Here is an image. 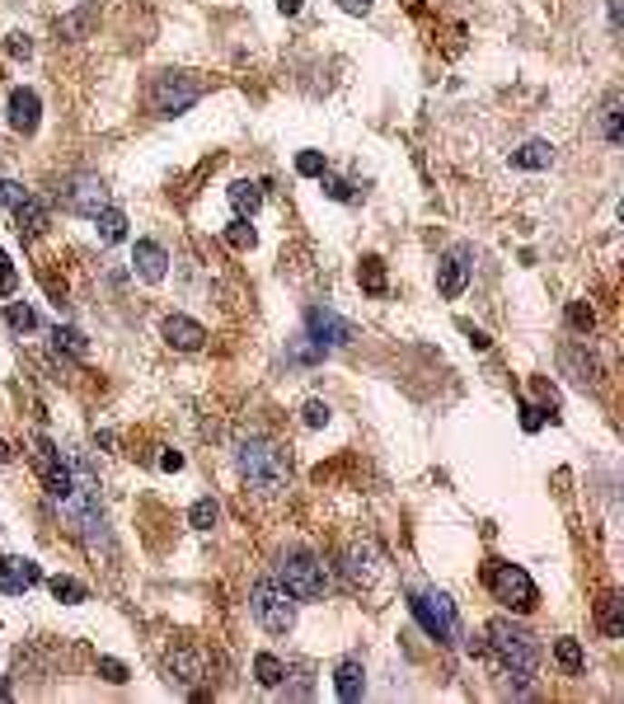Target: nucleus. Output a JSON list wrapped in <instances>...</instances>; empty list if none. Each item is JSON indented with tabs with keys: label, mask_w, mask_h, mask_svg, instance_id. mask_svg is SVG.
<instances>
[{
	"label": "nucleus",
	"mask_w": 624,
	"mask_h": 704,
	"mask_svg": "<svg viewBox=\"0 0 624 704\" xmlns=\"http://www.w3.org/2000/svg\"><path fill=\"white\" fill-rule=\"evenodd\" d=\"M488 653L498 658V667L502 671H512L517 681H531V676L540 671V639L526 630V625H517L512 615H498V620H488Z\"/></svg>",
	"instance_id": "1"
},
{
	"label": "nucleus",
	"mask_w": 624,
	"mask_h": 704,
	"mask_svg": "<svg viewBox=\"0 0 624 704\" xmlns=\"http://www.w3.org/2000/svg\"><path fill=\"white\" fill-rule=\"evenodd\" d=\"M235 460H239V474L249 479V489H258V494H282L291 479L287 451L268 437H239Z\"/></svg>",
	"instance_id": "2"
},
{
	"label": "nucleus",
	"mask_w": 624,
	"mask_h": 704,
	"mask_svg": "<svg viewBox=\"0 0 624 704\" xmlns=\"http://www.w3.org/2000/svg\"><path fill=\"white\" fill-rule=\"evenodd\" d=\"M278 582L291 592L296 601H319L324 587H329V578H324V563L306 550H291L278 559Z\"/></svg>",
	"instance_id": "3"
},
{
	"label": "nucleus",
	"mask_w": 624,
	"mask_h": 704,
	"mask_svg": "<svg viewBox=\"0 0 624 704\" xmlns=\"http://www.w3.org/2000/svg\"><path fill=\"white\" fill-rule=\"evenodd\" d=\"M483 582H488V592H493V601L522 611V615L535 611V601H540V592H535V582H531V573L522 563H488Z\"/></svg>",
	"instance_id": "4"
},
{
	"label": "nucleus",
	"mask_w": 624,
	"mask_h": 704,
	"mask_svg": "<svg viewBox=\"0 0 624 704\" xmlns=\"http://www.w3.org/2000/svg\"><path fill=\"white\" fill-rule=\"evenodd\" d=\"M202 94H207L202 80L165 71V75H155V85H151V113H155V118H179V113H188V108H193Z\"/></svg>",
	"instance_id": "5"
},
{
	"label": "nucleus",
	"mask_w": 624,
	"mask_h": 704,
	"mask_svg": "<svg viewBox=\"0 0 624 704\" xmlns=\"http://www.w3.org/2000/svg\"><path fill=\"white\" fill-rule=\"evenodd\" d=\"M249 606H254V620H258L268 634H291V625H296V597H291L282 582H254Z\"/></svg>",
	"instance_id": "6"
},
{
	"label": "nucleus",
	"mask_w": 624,
	"mask_h": 704,
	"mask_svg": "<svg viewBox=\"0 0 624 704\" xmlns=\"http://www.w3.org/2000/svg\"><path fill=\"white\" fill-rule=\"evenodd\" d=\"M409 611L437 643H455L460 639V615H455V601L446 597V592H414Z\"/></svg>",
	"instance_id": "7"
},
{
	"label": "nucleus",
	"mask_w": 624,
	"mask_h": 704,
	"mask_svg": "<svg viewBox=\"0 0 624 704\" xmlns=\"http://www.w3.org/2000/svg\"><path fill=\"white\" fill-rule=\"evenodd\" d=\"M57 202H62L71 216H85V221H94V216L108 207V188H103L94 174H71L66 183H57Z\"/></svg>",
	"instance_id": "8"
},
{
	"label": "nucleus",
	"mask_w": 624,
	"mask_h": 704,
	"mask_svg": "<svg viewBox=\"0 0 624 704\" xmlns=\"http://www.w3.org/2000/svg\"><path fill=\"white\" fill-rule=\"evenodd\" d=\"M306 338L329 352V347H347L357 338V329H352L343 315H334L329 306H315V310H306Z\"/></svg>",
	"instance_id": "9"
},
{
	"label": "nucleus",
	"mask_w": 624,
	"mask_h": 704,
	"mask_svg": "<svg viewBox=\"0 0 624 704\" xmlns=\"http://www.w3.org/2000/svg\"><path fill=\"white\" fill-rule=\"evenodd\" d=\"M38 470H43V484H47V498H71V489H75V470L62 460V451L52 446L47 437H38Z\"/></svg>",
	"instance_id": "10"
},
{
	"label": "nucleus",
	"mask_w": 624,
	"mask_h": 704,
	"mask_svg": "<svg viewBox=\"0 0 624 704\" xmlns=\"http://www.w3.org/2000/svg\"><path fill=\"white\" fill-rule=\"evenodd\" d=\"M470 273H474V254H470L465 245H455V249L442 254V263H437V287H442L446 301H455V296L470 287Z\"/></svg>",
	"instance_id": "11"
},
{
	"label": "nucleus",
	"mask_w": 624,
	"mask_h": 704,
	"mask_svg": "<svg viewBox=\"0 0 624 704\" xmlns=\"http://www.w3.org/2000/svg\"><path fill=\"white\" fill-rule=\"evenodd\" d=\"M381 573V550L371 545V540H352L343 550V578L352 587H371V578Z\"/></svg>",
	"instance_id": "12"
},
{
	"label": "nucleus",
	"mask_w": 624,
	"mask_h": 704,
	"mask_svg": "<svg viewBox=\"0 0 624 704\" xmlns=\"http://www.w3.org/2000/svg\"><path fill=\"white\" fill-rule=\"evenodd\" d=\"M43 582V568L34 559H0V592L5 597H24V592H34Z\"/></svg>",
	"instance_id": "13"
},
{
	"label": "nucleus",
	"mask_w": 624,
	"mask_h": 704,
	"mask_svg": "<svg viewBox=\"0 0 624 704\" xmlns=\"http://www.w3.org/2000/svg\"><path fill=\"white\" fill-rule=\"evenodd\" d=\"M132 273H137L141 282H165V273H170V254H165V245H155V240H137L132 245Z\"/></svg>",
	"instance_id": "14"
},
{
	"label": "nucleus",
	"mask_w": 624,
	"mask_h": 704,
	"mask_svg": "<svg viewBox=\"0 0 624 704\" xmlns=\"http://www.w3.org/2000/svg\"><path fill=\"white\" fill-rule=\"evenodd\" d=\"M160 334H165V343L179 347V352H198L207 343V329L198 319H188V315H170L165 324H160Z\"/></svg>",
	"instance_id": "15"
},
{
	"label": "nucleus",
	"mask_w": 624,
	"mask_h": 704,
	"mask_svg": "<svg viewBox=\"0 0 624 704\" xmlns=\"http://www.w3.org/2000/svg\"><path fill=\"white\" fill-rule=\"evenodd\" d=\"M38 118H43V99L34 90H10V127L15 132H38Z\"/></svg>",
	"instance_id": "16"
},
{
	"label": "nucleus",
	"mask_w": 624,
	"mask_h": 704,
	"mask_svg": "<svg viewBox=\"0 0 624 704\" xmlns=\"http://www.w3.org/2000/svg\"><path fill=\"white\" fill-rule=\"evenodd\" d=\"M170 676L179 686H198V681H207V658L198 653V648H174L170 653Z\"/></svg>",
	"instance_id": "17"
},
{
	"label": "nucleus",
	"mask_w": 624,
	"mask_h": 704,
	"mask_svg": "<svg viewBox=\"0 0 624 704\" xmlns=\"http://www.w3.org/2000/svg\"><path fill=\"white\" fill-rule=\"evenodd\" d=\"M334 690H338L343 704H357V699L366 695V671H362L357 658H343V662H338V671H334Z\"/></svg>",
	"instance_id": "18"
},
{
	"label": "nucleus",
	"mask_w": 624,
	"mask_h": 704,
	"mask_svg": "<svg viewBox=\"0 0 624 704\" xmlns=\"http://www.w3.org/2000/svg\"><path fill=\"white\" fill-rule=\"evenodd\" d=\"M559 362H563V371H568V381H573V386H596V357H591V352H582L578 343H568L563 352H559Z\"/></svg>",
	"instance_id": "19"
},
{
	"label": "nucleus",
	"mask_w": 624,
	"mask_h": 704,
	"mask_svg": "<svg viewBox=\"0 0 624 704\" xmlns=\"http://www.w3.org/2000/svg\"><path fill=\"white\" fill-rule=\"evenodd\" d=\"M15 221H19V235H43L47 221H52V216H47V202H38V198L29 193V198L15 207Z\"/></svg>",
	"instance_id": "20"
},
{
	"label": "nucleus",
	"mask_w": 624,
	"mask_h": 704,
	"mask_svg": "<svg viewBox=\"0 0 624 704\" xmlns=\"http://www.w3.org/2000/svg\"><path fill=\"white\" fill-rule=\"evenodd\" d=\"M512 165H517V170H550V165H554V146L535 137V142H526V146L512 151Z\"/></svg>",
	"instance_id": "21"
},
{
	"label": "nucleus",
	"mask_w": 624,
	"mask_h": 704,
	"mask_svg": "<svg viewBox=\"0 0 624 704\" xmlns=\"http://www.w3.org/2000/svg\"><path fill=\"white\" fill-rule=\"evenodd\" d=\"M230 207H235V216H244V221H249V216L263 207V188H258V183H249V179L230 183Z\"/></svg>",
	"instance_id": "22"
},
{
	"label": "nucleus",
	"mask_w": 624,
	"mask_h": 704,
	"mask_svg": "<svg viewBox=\"0 0 624 704\" xmlns=\"http://www.w3.org/2000/svg\"><path fill=\"white\" fill-rule=\"evenodd\" d=\"M94 221H99V240H103V245H122V240H127V216L118 207H103Z\"/></svg>",
	"instance_id": "23"
},
{
	"label": "nucleus",
	"mask_w": 624,
	"mask_h": 704,
	"mask_svg": "<svg viewBox=\"0 0 624 704\" xmlns=\"http://www.w3.org/2000/svg\"><path fill=\"white\" fill-rule=\"evenodd\" d=\"M619 94H610L606 99V108H601V137H606V146H619L624 142V113H619Z\"/></svg>",
	"instance_id": "24"
},
{
	"label": "nucleus",
	"mask_w": 624,
	"mask_h": 704,
	"mask_svg": "<svg viewBox=\"0 0 624 704\" xmlns=\"http://www.w3.org/2000/svg\"><path fill=\"white\" fill-rule=\"evenodd\" d=\"M47 587H52V597H57V601H66V606L90 601V587H85V582H75V578H66V573H57V578H52Z\"/></svg>",
	"instance_id": "25"
},
{
	"label": "nucleus",
	"mask_w": 624,
	"mask_h": 704,
	"mask_svg": "<svg viewBox=\"0 0 624 704\" xmlns=\"http://www.w3.org/2000/svg\"><path fill=\"white\" fill-rule=\"evenodd\" d=\"M357 282H362V291H371V296H385V263L381 259H362V268H357Z\"/></svg>",
	"instance_id": "26"
},
{
	"label": "nucleus",
	"mask_w": 624,
	"mask_h": 704,
	"mask_svg": "<svg viewBox=\"0 0 624 704\" xmlns=\"http://www.w3.org/2000/svg\"><path fill=\"white\" fill-rule=\"evenodd\" d=\"M254 676H258V686H282L287 681V667H282V658H273V653H258L254 658Z\"/></svg>",
	"instance_id": "27"
},
{
	"label": "nucleus",
	"mask_w": 624,
	"mask_h": 704,
	"mask_svg": "<svg viewBox=\"0 0 624 704\" xmlns=\"http://www.w3.org/2000/svg\"><path fill=\"white\" fill-rule=\"evenodd\" d=\"M554 662H559L563 671L578 676L582 662H587V658H582V643H578V639H554Z\"/></svg>",
	"instance_id": "28"
},
{
	"label": "nucleus",
	"mask_w": 624,
	"mask_h": 704,
	"mask_svg": "<svg viewBox=\"0 0 624 704\" xmlns=\"http://www.w3.org/2000/svg\"><path fill=\"white\" fill-rule=\"evenodd\" d=\"M5 324H10L15 334H34V329H38V310L24 306V301H10V306H5Z\"/></svg>",
	"instance_id": "29"
},
{
	"label": "nucleus",
	"mask_w": 624,
	"mask_h": 704,
	"mask_svg": "<svg viewBox=\"0 0 624 704\" xmlns=\"http://www.w3.org/2000/svg\"><path fill=\"white\" fill-rule=\"evenodd\" d=\"M52 343L66 347L71 357H85V352H90V338L80 334V329H71V324H57V329H52Z\"/></svg>",
	"instance_id": "30"
},
{
	"label": "nucleus",
	"mask_w": 624,
	"mask_h": 704,
	"mask_svg": "<svg viewBox=\"0 0 624 704\" xmlns=\"http://www.w3.org/2000/svg\"><path fill=\"white\" fill-rule=\"evenodd\" d=\"M601 630H606L610 639L624 634V601H619V597H606V601H601Z\"/></svg>",
	"instance_id": "31"
},
{
	"label": "nucleus",
	"mask_w": 624,
	"mask_h": 704,
	"mask_svg": "<svg viewBox=\"0 0 624 704\" xmlns=\"http://www.w3.org/2000/svg\"><path fill=\"white\" fill-rule=\"evenodd\" d=\"M254 240H258V235H254V226L244 221V216H235V221L226 226V245L239 249V254H244V249H254Z\"/></svg>",
	"instance_id": "32"
},
{
	"label": "nucleus",
	"mask_w": 624,
	"mask_h": 704,
	"mask_svg": "<svg viewBox=\"0 0 624 704\" xmlns=\"http://www.w3.org/2000/svg\"><path fill=\"white\" fill-rule=\"evenodd\" d=\"M216 517H221V507H216L211 498H198V503H193V512H188V522H193L198 531H211V526H216Z\"/></svg>",
	"instance_id": "33"
},
{
	"label": "nucleus",
	"mask_w": 624,
	"mask_h": 704,
	"mask_svg": "<svg viewBox=\"0 0 624 704\" xmlns=\"http://www.w3.org/2000/svg\"><path fill=\"white\" fill-rule=\"evenodd\" d=\"M57 29H62V34H71V38H85V34L94 29V10L85 5V10H80V15H66V19L57 24Z\"/></svg>",
	"instance_id": "34"
},
{
	"label": "nucleus",
	"mask_w": 624,
	"mask_h": 704,
	"mask_svg": "<svg viewBox=\"0 0 624 704\" xmlns=\"http://www.w3.org/2000/svg\"><path fill=\"white\" fill-rule=\"evenodd\" d=\"M296 174H301V179H324V155L319 151H301V155H296Z\"/></svg>",
	"instance_id": "35"
},
{
	"label": "nucleus",
	"mask_w": 624,
	"mask_h": 704,
	"mask_svg": "<svg viewBox=\"0 0 624 704\" xmlns=\"http://www.w3.org/2000/svg\"><path fill=\"white\" fill-rule=\"evenodd\" d=\"M568 324H573V329H582V334H591V324H596L591 306H587V301H568Z\"/></svg>",
	"instance_id": "36"
},
{
	"label": "nucleus",
	"mask_w": 624,
	"mask_h": 704,
	"mask_svg": "<svg viewBox=\"0 0 624 704\" xmlns=\"http://www.w3.org/2000/svg\"><path fill=\"white\" fill-rule=\"evenodd\" d=\"M24 198H29V188H24V183H15V179H0V207H19Z\"/></svg>",
	"instance_id": "37"
},
{
	"label": "nucleus",
	"mask_w": 624,
	"mask_h": 704,
	"mask_svg": "<svg viewBox=\"0 0 624 704\" xmlns=\"http://www.w3.org/2000/svg\"><path fill=\"white\" fill-rule=\"evenodd\" d=\"M5 52H10L15 62H29V57H34V43H29V34H10V38H5Z\"/></svg>",
	"instance_id": "38"
},
{
	"label": "nucleus",
	"mask_w": 624,
	"mask_h": 704,
	"mask_svg": "<svg viewBox=\"0 0 624 704\" xmlns=\"http://www.w3.org/2000/svg\"><path fill=\"white\" fill-rule=\"evenodd\" d=\"M15 287H19L15 263H10V254H5V249H0V296H15Z\"/></svg>",
	"instance_id": "39"
},
{
	"label": "nucleus",
	"mask_w": 624,
	"mask_h": 704,
	"mask_svg": "<svg viewBox=\"0 0 624 704\" xmlns=\"http://www.w3.org/2000/svg\"><path fill=\"white\" fill-rule=\"evenodd\" d=\"M99 676H103V681H113V686H122L127 681V667L118 658H99Z\"/></svg>",
	"instance_id": "40"
},
{
	"label": "nucleus",
	"mask_w": 624,
	"mask_h": 704,
	"mask_svg": "<svg viewBox=\"0 0 624 704\" xmlns=\"http://www.w3.org/2000/svg\"><path fill=\"white\" fill-rule=\"evenodd\" d=\"M329 414H334V409H329L324 399H310V404H306V427H324V423H329Z\"/></svg>",
	"instance_id": "41"
},
{
	"label": "nucleus",
	"mask_w": 624,
	"mask_h": 704,
	"mask_svg": "<svg viewBox=\"0 0 624 704\" xmlns=\"http://www.w3.org/2000/svg\"><path fill=\"white\" fill-rule=\"evenodd\" d=\"M522 427L526 432H540V427H545V409H535V404L522 399Z\"/></svg>",
	"instance_id": "42"
},
{
	"label": "nucleus",
	"mask_w": 624,
	"mask_h": 704,
	"mask_svg": "<svg viewBox=\"0 0 624 704\" xmlns=\"http://www.w3.org/2000/svg\"><path fill=\"white\" fill-rule=\"evenodd\" d=\"M324 188H329V198H338V202L357 198V193H352V183H343V179H324Z\"/></svg>",
	"instance_id": "43"
},
{
	"label": "nucleus",
	"mask_w": 624,
	"mask_h": 704,
	"mask_svg": "<svg viewBox=\"0 0 624 704\" xmlns=\"http://www.w3.org/2000/svg\"><path fill=\"white\" fill-rule=\"evenodd\" d=\"M338 5H343L347 15H366V10L375 5V0H338Z\"/></svg>",
	"instance_id": "44"
},
{
	"label": "nucleus",
	"mask_w": 624,
	"mask_h": 704,
	"mask_svg": "<svg viewBox=\"0 0 624 704\" xmlns=\"http://www.w3.org/2000/svg\"><path fill=\"white\" fill-rule=\"evenodd\" d=\"M160 470H183V455L179 451H165V455H160Z\"/></svg>",
	"instance_id": "45"
},
{
	"label": "nucleus",
	"mask_w": 624,
	"mask_h": 704,
	"mask_svg": "<svg viewBox=\"0 0 624 704\" xmlns=\"http://www.w3.org/2000/svg\"><path fill=\"white\" fill-rule=\"evenodd\" d=\"M465 334H470V343H474V347H479V352H483V347H488V343H493V338H488V334H483V329H465Z\"/></svg>",
	"instance_id": "46"
},
{
	"label": "nucleus",
	"mask_w": 624,
	"mask_h": 704,
	"mask_svg": "<svg viewBox=\"0 0 624 704\" xmlns=\"http://www.w3.org/2000/svg\"><path fill=\"white\" fill-rule=\"evenodd\" d=\"M301 5H306V0H278L282 15H301Z\"/></svg>",
	"instance_id": "47"
},
{
	"label": "nucleus",
	"mask_w": 624,
	"mask_h": 704,
	"mask_svg": "<svg viewBox=\"0 0 624 704\" xmlns=\"http://www.w3.org/2000/svg\"><path fill=\"white\" fill-rule=\"evenodd\" d=\"M10 455H15V451H10L5 442H0V465H10Z\"/></svg>",
	"instance_id": "48"
}]
</instances>
